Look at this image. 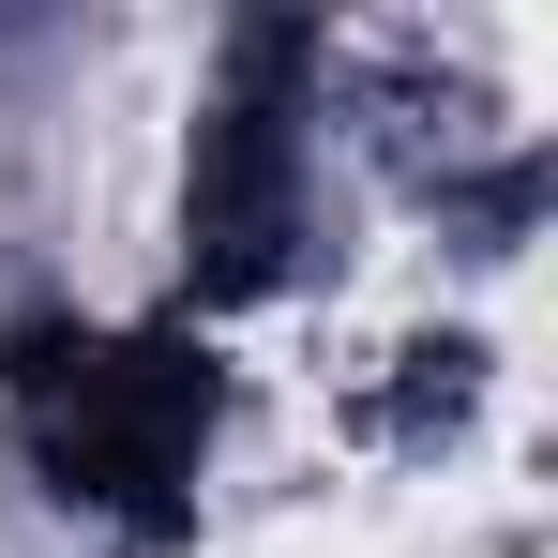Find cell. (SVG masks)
<instances>
[{"instance_id":"obj_1","label":"cell","mask_w":558,"mask_h":558,"mask_svg":"<svg viewBox=\"0 0 558 558\" xmlns=\"http://www.w3.org/2000/svg\"><path fill=\"white\" fill-rule=\"evenodd\" d=\"M211 363H196L182 332H76V317H46V332H15V423H31V453L61 498H92L121 529H167L182 513L196 453H211Z\"/></svg>"},{"instance_id":"obj_2","label":"cell","mask_w":558,"mask_h":558,"mask_svg":"<svg viewBox=\"0 0 558 558\" xmlns=\"http://www.w3.org/2000/svg\"><path fill=\"white\" fill-rule=\"evenodd\" d=\"M182 257L211 302L272 287L287 257V31H257L227 61V106L196 121V182H182Z\"/></svg>"}]
</instances>
